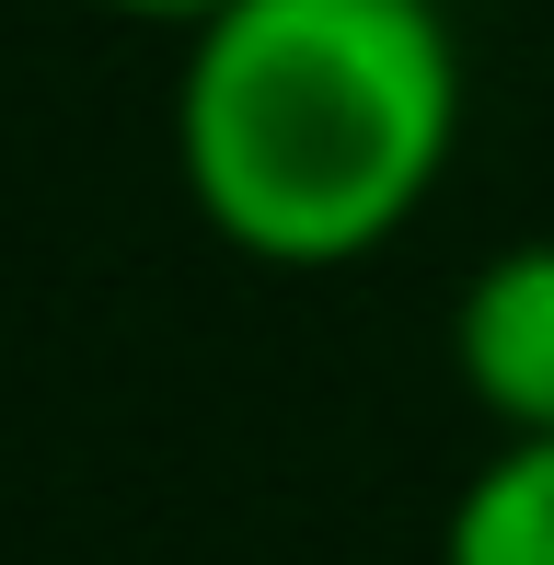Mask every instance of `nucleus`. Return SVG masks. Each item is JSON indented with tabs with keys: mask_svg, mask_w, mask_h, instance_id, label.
Here are the masks:
<instances>
[{
	"mask_svg": "<svg viewBox=\"0 0 554 565\" xmlns=\"http://www.w3.org/2000/svg\"><path fill=\"white\" fill-rule=\"evenodd\" d=\"M93 12H116V23H173V35H185V23H209L220 0H93Z\"/></svg>",
	"mask_w": 554,
	"mask_h": 565,
	"instance_id": "obj_4",
	"label": "nucleus"
},
{
	"mask_svg": "<svg viewBox=\"0 0 554 565\" xmlns=\"http://www.w3.org/2000/svg\"><path fill=\"white\" fill-rule=\"evenodd\" d=\"M450 370H462L473 416L497 439H543L554 427V231L543 243H497L450 300Z\"/></svg>",
	"mask_w": 554,
	"mask_h": 565,
	"instance_id": "obj_2",
	"label": "nucleus"
},
{
	"mask_svg": "<svg viewBox=\"0 0 554 565\" xmlns=\"http://www.w3.org/2000/svg\"><path fill=\"white\" fill-rule=\"evenodd\" d=\"M462 150V35L439 0H220L185 23V209L277 277L405 243Z\"/></svg>",
	"mask_w": 554,
	"mask_h": 565,
	"instance_id": "obj_1",
	"label": "nucleus"
},
{
	"mask_svg": "<svg viewBox=\"0 0 554 565\" xmlns=\"http://www.w3.org/2000/svg\"><path fill=\"white\" fill-rule=\"evenodd\" d=\"M439 565H554V427L497 439L439 520Z\"/></svg>",
	"mask_w": 554,
	"mask_h": 565,
	"instance_id": "obj_3",
	"label": "nucleus"
}]
</instances>
